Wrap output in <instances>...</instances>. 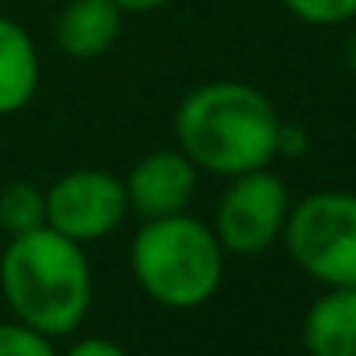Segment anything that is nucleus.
<instances>
[{
    "label": "nucleus",
    "mask_w": 356,
    "mask_h": 356,
    "mask_svg": "<svg viewBox=\"0 0 356 356\" xmlns=\"http://www.w3.org/2000/svg\"><path fill=\"white\" fill-rule=\"evenodd\" d=\"M280 241L311 280L356 286V193L321 189L290 203Z\"/></svg>",
    "instance_id": "obj_4"
},
{
    "label": "nucleus",
    "mask_w": 356,
    "mask_h": 356,
    "mask_svg": "<svg viewBox=\"0 0 356 356\" xmlns=\"http://www.w3.org/2000/svg\"><path fill=\"white\" fill-rule=\"evenodd\" d=\"M346 60H349V70L356 74V32H353V39H349V49H346Z\"/></svg>",
    "instance_id": "obj_17"
},
{
    "label": "nucleus",
    "mask_w": 356,
    "mask_h": 356,
    "mask_svg": "<svg viewBox=\"0 0 356 356\" xmlns=\"http://www.w3.org/2000/svg\"><path fill=\"white\" fill-rule=\"evenodd\" d=\"M63 356H129L119 342H112V339H102V335H88V339H81V342H74Z\"/></svg>",
    "instance_id": "obj_14"
},
{
    "label": "nucleus",
    "mask_w": 356,
    "mask_h": 356,
    "mask_svg": "<svg viewBox=\"0 0 356 356\" xmlns=\"http://www.w3.org/2000/svg\"><path fill=\"white\" fill-rule=\"evenodd\" d=\"M0 356H60L53 339L22 325V321H0Z\"/></svg>",
    "instance_id": "obj_13"
},
{
    "label": "nucleus",
    "mask_w": 356,
    "mask_h": 356,
    "mask_svg": "<svg viewBox=\"0 0 356 356\" xmlns=\"http://www.w3.org/2000/svg\"><path fill=\"white\" fill-rule=\"evenodd\" d=\"M307 356H356V286H328L304 314Z\"/></svg>",
    "instance_id": "obj_9"
},
{
    "label": "nucleus",
    "mask_w": 356,
    "mask_h": 356,
    "mask_svg": "<svg viewBox=\"0 0 356 356\" xmlns=\"http://www.w3.org/2000/svg\"><path fill=\"white\" fill-rule=\"evenodd\" d=\"M122 186L129 213H136L140 220H157L189 210L200 186V168L178 147H161L143 154L126 171Z\"/></svg>",
    "instance_id": "obj_7"
},
{
    "label": "nucleus",
    "mask_w": 356,
    "mask_h": 356,
    "mask_svg": "<svg viewBox=\"0 0 356 356\" xmlns=\"http://www.w3.org/2000/svg\"><path fill=\"white\" fill-rule=\"evenodd\" d=\"M283 119L273 102L245 81H207L175 108V140L200 171L234 178L269 168Z\"/></svg>",
    "instance_id": "obj_1"
},
{
    "label": "nucleus",
    "mask_w": 356,
    "mask_h": 356,
    "mask_svg": "<svg viewBox=\"0 0 356 356\" xmlns=\"http://www.w3.org/2000/svg\"><path fill=\"white\" fill-rule=\"evenodd\" d=\"M286 217V182L269 168H255L227 178V189L217 200L210 227L227 255H262L283 238Z\"/></svg>",
    "instance_id": "obj_5"
},
{
    "label": "nucleus",
    "mask_w": 356,
    "mask_h": 356,
    "mask_svg": "<svg viewBox=\"0 0 356 356\" xmlns=\"http://www.w3.org/2000/svg\"><path fill=\"white\" fill-rule=\"evenodd\" d=\"M39 227H46V189L25 178L8 182L0 189V231L8 238H18Z\"/></svg>",
    "instance_id": "obj_11"
},
{
    "label": "nucleus",
    "mask_w": 356,
    "mask_h": 356,
    "mask_svg": "<svg viewBox=\"0 0 356 356\" xmlns=\"http://www.w3.org/2000/svg\"><path fill=\"white\" fill-rule=\"evenodd\" d=\"M0 297L15 321L49 339L77 332L95 297L84 245L56 234L53 227L8 238L0 255Z\"/></svg>",
    "instance_id": "obj_2"
},
{
    "label": "nucleus",
    "mask_w": 356,
    "mask_h": 356,
    "mask_svg": "<svg viewBox=\"0 0 356 356\" xmlns=\"http://www.w3.org/2000/svg\"><path fill=\"white\" fill-rule=\"evenodd\" d=\"M224 259L227 252L213 227L189 210L143 220L129 241L133 280L150 300L171 311L203 307L224 283Z\"/></svg>",
    "instance_id": "obj_3"
},
{
    "label": "nucleus",
    "mask_w": 356,
    "mask_h": 356,
    "mask_svg": "<svg viewBox=\"0 0 356 356\" xmlns=\"http://www.w3.org/2000/svg\"><path fill=\"white\" fill-rule=\"evenodd\" d=\"M122 18L115 0H67L56 18V46L70 60H98L122 35Z\"/></svg>",
    "instance_id": "obj_8"
},
{
    "label": "nucleus",
    "mask_w": 356,
    "mask_h": 356,
    "mask_svg": "<svg viewBox=\"0 0 356 356\" xmlns=\"http://www.w3.org/2000/svg\"><path fill=\"white\" fill-rule=\"evenodd\" d=\"M115 4H119L126 15H150V11H161V8L175 4V0H115Z\"/></svg>",
    "instance_id": "obj_16"
},
{
    "label": "nucleus",
    "mask_w": 356,
    "mask_h": 356,
    "mask_svg": "<svg viewBox=\"0 0 356 356\" xmlns=\"http://www.w3.org/2000/svg\"><path fill=\"white\" fill-rule=\"evenodd\" d=\"M42 63L35 39L15 18L0 15V115H18L39 91Z\"/></svg>",
    "instance_id": "obj_10"
},
{
    "label": "nucleus",
    "mask_w": 356,
    "mask_h": 356,
    "mask_svg": "<svg viewBox=\"0 0 356 356\" xmlns=\"http://www.w3.org/2000/svg\"><path fill=\"white\" fill-rule=\"evenodd\" d=\"M0 300H4V297H0Z\"/></svg>",
    "instance_id": "obj_18"
},
{
    "label": "nucleus",
    "mask_w": 356,
    "mask_h": 356,
    "mask_svg": "<svg viewBox=\"0 0 356 356\" xmlns=\"http://www.w3.org/2000/svg\"><path fill=\"white\" fill-rule=\"evenodd\" d=\"M283 8L304 25H346L356 18V0H283Z\"/></svg>",
    "instance_id": "obj_12"
},
{
    "label": "nucleus",
    "mask_w": 356,
    "mask_h": 356,
    "mask_svg": "<svg viewBox=\"0 0 356 356\" xmlns=\"http://www.w3.org/2000/svg\"><path fill=\"white\" fill-rule=\"evenodd\" d=\"M129 217L122 178L105 168H77L46 189V227L88 245L122 227Z\"/></svg>",
    "instance_id": "obj_6"
},
{
    "label": "nucleus",
    "mask_w": 356,
    "mask_h": 356,
    "mask_svg": "<svg viewBox=\"0 0 356 356\" xmlns=\"http://www.w3.org/2000/svg\"><path fill=\"white\" fill-rule=\"evenodd\" d=\"M304 150H307V133L300 126L283 122L280 126V140H276V157H297Z\"/></svg>",
    "instance_id": "obj_15"
}]
</instances>
